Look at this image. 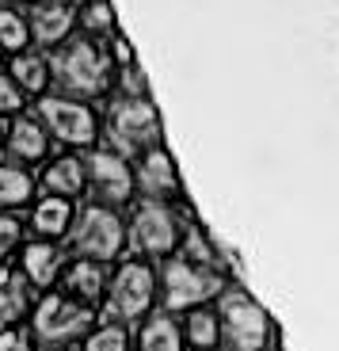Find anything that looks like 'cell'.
Instances as JSON below:
<instances>
[{
    "mask_svg": "<svg viewBox=\"0 0 339 351\" xmlns=\"http://www.w3.org/2000/svg\"><path fill=\"white\" fill-rule=\"evenodd\" d=\"M92 328H96V309L69 298L65 290H53V294L38 298L35 309H31V340L42 343V348L77 343Z\"/></svg>",
    "mask_w": 339,
    "mask_h": 351,
    "instance_id": "4",
    "label": "cell"
},
{
    "mask_svg": "<svg viewBox=\"0 0 339 351\" xmlns=\"http://www.w3.org/2000/svg\"><path fill=\"white\" fill-rule=\"evenodd\" d=\"M122 88H126V96H145V77L134 65H126L122 69Z\"/></svg>",
    "mask_w": 339,
    "mask_h": 351,
    "instance_id": "29",
    "label": "cell"
},
{
    "mask_svg": "<svg viewBox=\"0 0 339 351\" xmlns=\"http://www.w3.org/2000/svg\"><path fill=\"white\" fill-rule=\"evenodd\" d=\"M153 302H157V271L138 256V260L118 263V271L111 275L103 317L114 325H130V321H141L153 309Z\"/></svg>",
    "mask_w": 339,
    "mask_h": 351,
    "instance_id": "8",
    "label": "cell"
},
{
    "mask_svg": "<svg viewBox=\"0 0 339 351\" xmlns=\"http://www.w3.org/2000/svg\"><path fill=\"white\" fill-rule=\"evenodd\" d=\"M61 282H65V294H69V298L84 302V306H92V309L107 298V287H111L107 263H96V260H73L69 267H65V275H61Z\"/></svg>",
    "mask_w": 339,
    "mask_h": 351,
    "instance_id": "13",
    "label": "cell"
},
{
    "mask_svg": "<svg viewBox=\"0 0 339 351\" xmlns=\"http://www.w3.org/2000/svg\"><path fill=\"white\" fill-rule=\"evenodd\" d=\"M103 138H107V149L122 153V157H141L145 149L160 145L157 107L145 96H122L111 107V114H107Z\"/></svg>",
    "mask_w": 339,
    "mask_h": 351,
    "instance_id": "7",
    "label": "cell"
},
{
    "mask_svg": "<svg viewBox=\"0 0 339 351\" xmlns=\"http://www.w3.org/2000/svg\"><path fill=\"white\" fill-rule=\"evenodd\" d=\"M19 107H23V92L12 77H0V114H16Z\"/></svg>",
    "mask_w": 339,
    "mask_h": 351,
    "instance_id": "28",
    "label": "cell"
},
{
    "mask_svg": "<svg viewBox=\"0 0 339 351\" xmlns=\"http://www.w3.org/2000/svg\"><path fill=\"white\" fill-rule=\"evenodd\" d=\"M35 199V176L23 165H0V210H23Z\"/></svg>",
    "mask_w": 339,
    "mask_h": 351,
    "instance_id": "20",
    "label": "cell"
},
{
    "mask_svg": "<svg viewBox=\"0 0 339 351\" xmlns=\"http://www.w3.org/2000/svg\"><path fill=\"white\" fill-rule=\"evenodd\" d=\"M84 351H130V336H126V325H114V321H103L92 332L84 336Z\"/></svg>",
    "mask_w": 339,
    "mask_h": 351,
    "instance_id": "23",
    "label": "cell"
},
{
    "mask_svg": "<svg viewBox=\"0 0 339 351\" xmlns=\"http://www.w3.org/2000/svg\"><path fill=\"white\" fill-rule=\"evenodd\" d=\"M38 123L46 126L50 138H58L61 145H73V149H92L99 138L96 111L88 104H80V99H69V96L38 99Z\"/></svg>",
    "mask_w": 339,
    "mask_h": 351,
    "instance_id": "9",
    "label": "cell"
},
{
    "mask_svg": "<svg viewBox=\"0 0 339 351\" xmlns=\"http://www.w3.org/2000/svg\"><path fill=\"white\" fill-rule=\"evenodd\" d=\"M19 4H31V0H19Z\"/></svg>",
    "mask_w": 339,
    "mask_h": 351,
    "instance_id": "31",
    "label": "cell"
},
{
    "mask_svg": "<svg viewBox=\"0 0 339 351\" xmlns=\"http://www.w3.org/2000/svg\"><path fill=\"white\" fill-rule=\"evenodd\" d=\"M73 202L58 199V195H42V199L31 206V229L38 233V241H61L69 237L73 229Z\"/></svg>",
    "mask_w": 339,
    "mask_h": 351,
    "instance_id": "14",
    "label": "cell"
},
{
    "mask_svg": "<svg viewBox=\"0 0 339 351\" xmlns=\"http://www.w3.org/2000/svg\"><path fill=\"white\" fill-rule=\"evenodd\" d=\"M80 23L92 31V35H111V27H114V12L107 0H88L84 8H80Z\"/></svg>",
    "mask_w": 339,
    "mask_h": 351,
    "instance_id": "25",
    "label": "cell"
},
{
    "mask_svg": "<svg viewBox=\"0 0 339 351\" xmlns=\"http://www.w3.org/2000/svg\"><path fill=\"white\" fill-rule=\"evenodd\" d=\"M134 184L145 191V199H160L168 202L175 191H179V172H175V160L168 149L153 145L138 157V168H134Z\"/></svg>",
    "mask_w": 339,
    "mask_h": 351,
    "instance_id": "11",
    "label": "cell"
},
{
    "mask_svg": "<svg viewBox=\"0 0 339 351\" xmlns=\"http://www.w3.org/2000/svg\"><path fill=\"white\" fill-rule=\"evenodd\" d=\"M19 237H23V226H19L16 214H4L0 210V263H8V256L16 252Z\"/></svg>",
    "mask_w": 339,
    "mask_h": 351,
    "instance_id": "26",
    "label": "cell"
},
{
    "mask_svg": "<svg viewBox=\"0 0 339 351\" xmlns=\"http://www.w3.org/2000/svg\"><path fill=\"white\" fill-rule=\"evenodd\" d=\"M73 4H80V8H84V4H88V0H73Z\"/></svg>",
    "mask_w": 339,
    "mask_h": 351,
    "instance_id": "30",
    "label": "cell"
},
{
    "mask_svg": "<svg viewBox=\"0 0 339 351\" xmlns=\"http://www.w3.org/2000/svg\"><path fill=\"white\" fill-rule=\"evenodd\" d=\"M69 248L77 260H96V263H111L122 256L126 248V221L118 218L114 206L92 202L73 218L69 229Z\"/></svg>",
    "mask_w": 339,
    "mask_h": 351,
    "instance_id": "6",
    "label": "cell"
},
{
    "mask_svg": "<svg viewBox=\"0 0 339 351\" xmlns=\"http://www.w3.org/2000/svg\"><path fill=\"white\" fill-rule=\"evenodd\" d=\"M183 233H187V226H183L179 210L160 199H141L126 221V245L134 248V256H164L168 260L179 252Z\"/></svg>",
    "mask_w": 339,
    "mask_h": 351,
    "instance_id": "5",
    "label": "cell"
},
{
    "mask_svg": "<svg viewBox=\"0 0 339 351\" xmlns=\"http://www.w3.org/2000/svg\"><path fill=\"white\" fill-rule=\"evenodd\" d=\"M84 176H88V187L96 191V199L103 202V206H126V202L134 199V168L130 160L122 157V153L107 149V145H99V149H88L84 157Z\"/></svg>",
    "mask_w": 339,
    "mask_h": 351,
    "instance_id": "10",
    "label": "cell"
},
{
    "mask_svg": "<svg viewBox=\"0 0 339 351\" xmlns=\"http://www.w3.org/2000/svg\"><path fill=\"white\" fill-rule=\"evenodd\" d=\"M50 80L65 92L69 99H92L107 92L111 80V62L96 43L77 38V43L61 46L50 58Z\"/></svg>",
    "mask_w": 339,
    "mask_h": 351,
    "instance_id": "2",
    "label": "cell"
},
{
    "mask_svg": "<svg viewBox=\"0 0 339 351\" xmlns=\"http://www.w3.org/2000/svg\"><path fill=\"white\" fill-rule=\"evenodd\" d=\"M27 43H31V27L23 23V16H19V12L4 8V12H0V46H4V50L23 53Z\"/></svg>",
    "mask_w": 339,
    "mask_h": 351,
    "instance_id": "24",
    "label": "cell"
},
{
    "mask_svg": "<svg viewBox=\"0 0 339 351\" xmlns=\"http://www.w3.org/2000/svg\"><path fill=\"white\" fill-rule=\"evenodd\" d=\"M0 351H35V340L23 328H0Z\"/></svg>",
    "mask_w": 339,
    "mask_h": 351,
    "instance_id": "27",
    "label": "cell"
},
{
    "mask_svg": "<svg viewBox=\"0 0 339 351\" xmlns=\"http://www.w3.org/2000/svg\"><path fill=\"white\" fill-rule=\"evenodd\" d=\"M50 149V134L38 119H16L8 130V153L12 160H42Z\"/></svg>",
    "mask_w": 339,
    "mask_h": 351,
    "instance_id": "18",
    "label": "cell"
},
{
    "mask_svg": "<svg viewBox=\"0 0 339 351\" xmlns=\"http://www.w3.org/2000/svg\"><path fill=\"white\" fill-rule=\"evenodd\" d=\"M218 321H221V343L229 351H271L275 325L267 309L240 287H225L218 298Z\"/></svg>",
    "mask_w": 339,
    "mask_h": 351,
    "instance_id": "3",
    "label": "cell"
},
{
    "mask_svg": "<svg viewBox=\"0 0 339 351\" xmlns=\"http://www.w3.org/2000/svg\"><path fill=\"white\" fill-rule=\"evenodd\" d=\"M31 282L23 279V271H16L12 263H0V325L12 328L19 317L31 309Z\"/></svg>",
    "mask_w": 339,
    "mask_h": 351,
    "instance_id": "15",
    "label": "cell"
},
{
    "mask_svg": "<svg viewBox=\"0 0 339 351\" xmlns=\"http://www.w3.org/2000/svg\"><path fill=\"white\" fill-rule=\"evenodd\" d=\"M221 290H225V275H221L218 267L194 263L183 252L168 256L160 275H157V294H160V302H164V313H191V309H202L206 302L221 298Z\"/></svg>",
    "mask_w": 339,
    "mask_h": 351,
    "instance_id": "1",
    "label": "cell"
},
{
    "mask_svg": "<svg viewBox=\"0 0 339 351\" xmlns=\"http://www.w3.org/2000/svg\"><path fill=\"white\" fill-rule=\"evenodd\" d=\"M138 351H187L183 328L172 313H153L138 332Z\"/></svg>",
    "mask_w": 339,
    "mask_h": 351,
    "instance_id": "19",
    "label": "cell"
},
{
    "mask_svg": "<svg viewBox=\"0 0 339 351\" xmlns=\"http://www.w3.org/2000/svg\"><path fill=\"white\" fill-rule=\"evenodd\" d=\"M73 31V12L69 4H61V0H46L31 12V38L42 46H58L61 38Z\"/></svg>",
    "mask_w": 339,
    "mask_h": 351,
    "instance_id": "17",
    "label": "cell"
},
{
    "mask_svg": "<svg viewBox=\"0 0 339 351\" xmlns=\"http://www.w3.org/2000/svg\"><path fill=\"white\" fill-rule=\"evenodd\" d=\"M42 187L46 195H58V199H77L80 191L88 187V176H84V160L80 157H58L46 165L42 172Z\"/></svg>",
    "mask_w": 339,
    "mask_h": 351,
    "instance_id": "16",
    "label": "cell"
},
{
    "mask_svg": "<svg viewBox=\"0 0 339 351\" xmlns=\"http://www.w3.org/2000/svg\"><path fill=\"white\" fill-rule=\"evenodd\" d=\"M19 267H23V279L35 290H50L65 275V256L53 241H31V245H23Z\"/></svg>",
    "mask_w": 339,
    "mask_h": 351,
    "instance_id": "12",
    "label": "cell"
},
{
    "mask_svg": "<svg viewBox=\"0 0 339 351\" xmlns=\"http://www.w3.org/2000/svg\"><path fill=\"white\" fill-rule=\"evenodd\" d=\"M183 340H187V348H194V351H218L221 348L218 313H210L206 306L191 309V313H187V325H183Z\"/></svg>",
    "mask_w": 339,
    "mask_h": 351,
    "instance_id": "21",
    "label": "cell"
},
{
    "mask_svg": "<svg viewBox=\"0 0 339 351\" xmlns=\"http://www.w3.org/2000/svg\"><path fill=\"white\" fill-rule=\"evenodd\" d=\"M12 80H16L19 92H42V88L50 84V65H46L38 53H16Z\"/></svg>",
    "mask_w": 339,
    "mask_h": 351,
    "instance_id": "22",
    "label": "cell"
}]
</instances>
